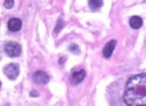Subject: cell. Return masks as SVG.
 <instances>
[{
  "instance_id": "6da1fadb",
  "label": "cell",
  "mask_w": 146,
  "mask_h": 106,
  "mask_svg": "<svg viewBox=\"0 0 146 106\" xmlns=\"http://www.w3.org/2000/svg\"><path fill=\"white\" fill-rule=\"evenodd\" d=\"M123 98L127 106L146 105V74L133 75L127 81Z\"/></svg>"
},
{
  "instance_id": "7a4b0ae2",
  "label": "cell",
  "mask_w": 146,
  "mask_h": 106,
  "mask_svg": "<svg viewBox=\"0 0 146 106\" xmlns=\"http://www.w3.org/2000/svg\"><path fill=\"white\" fill-rule=\"evenodd\" d=\"M5 53L8 54V56L11 57H18L21 53H22V48H21V45L18 44V43L16 42H9L5 44Z\"/></svg>"
},
{
  "instance_id": "3957f363",
  "label": "cell",
  "mask_w": 146,
  "mask_h": 106,
  "mask_svg": "<svg viewBox=\"0 0 146 106\" xmlns=\"http://www.w3.org/2000/svg\"><path fill=\"white\" fill-rule=\"evenodd\" d=\"M4 74L7 75L8 79L16 80L17 76L19 75V66L17 64H9L8 66H5V69H4Z\"/></svg>"
},
{
  "instance_id": "277c9868",
  "label": "cell",
  "mask_w": 146,
  "mask_h": 106,
  "mask_svg": "<svg viewBox=\"0 0 146 106\" xmlns=\"http://www.w3.org/2000/svg\"><path fill=\"white\" fill-rule=\"evenodd\" d=\"M34 81L36 84H47L49 81V75H48L45 71H35L34 74Z\"/></svg>"
},
{
  "instance_id": "5b68a950",
  "label": "cell",
  "mask_w": 146,
  "mask_h": 106,
  "mask_svg": "<svg viewBox=\"0 0 146 106\" xmlns=\"http://www.w3.org/2000/svg\"><path fill=\"white\" fill-rule=\"evenodd\" d=\"M8 28L12 31V32H17L22 28V21L19 18H11L8 21Z\"/></svg>"
},
{
  "instance_id": "8992f818",
  "label": "cell",
  "mask_w": 146,
  "mask_h": 106,
  "mask_svg": "<svg viewBox=\"0 0 146 106\" xmlns=\"http://www.w3.org/2000/svg\"><path fill=\"white\" fill-rule=\"evenodd\" d=\"M115 47H116V42L115 40H110V42L105 45L104 50H102L104 57H105V58H110L111 54H113V52H114V49H115Z\"/></svg>"
},
{
  "instance_id": "52a82bcc",
  "label": "cell",
  "mask_w": 146,
  "mask_h": 106,
  "mask_svg": "<svg viewBox=\"0 0 146 106\" xmlns=\"http://www.w3.org/2000/svg\"><path fill=\"white\" fill-rule=\"evenodd\" d=\"M84 78H86V71H84V70H78V71H74V73H72L71 81L74 84H79Z\"/></svg>"
},
{
  "instance_id": "ba28073f",
  "label": "cell",
  "mask_w": 146,
  "mask_h": 106,
  "mask_svg": "<svg viewBox=\"0 0 146 106\" xmlns=\"http://www.w3.org/2000/svg\"><path fill=\"white\" fill-rule=\"evenodd\" d=\"M142 18L141 17H138V16H133V17H131L129 18V25H131V27L132 28H140L141 26H142Z\"/></svg>"
},
{
  "instance_id": "9c48e42d",
  "label": "cell",
  "mask_w": 146,
  "mask_h": 106,
  "mask_svg": "<svg viewBox=\"0 0 146 106\" xmlns=\"http://www.w3.org/2000/svg\"><path fill=\"white\" fill-rule=\"evenodd\" d=\"M88 4H89V8L92 9V11H97V9H100L102 5H104V1L102 0H89L88 1Z\"/></svg>"
},
{
  "instance_id": "30bf717a",
  "label": "cell",
  "mask_w": 146,
  "mask_h": 106,
  "mask_svg": "<svg viewBox=\"0 0 146 106\" xmlns=\"http://www.w3.org/2000/svg\"><path fill=\"white\" fill-rule=\"evenodd\" d=\"M14 5V1L13 0H5V1H4V7H5V8H12V7Z\"/></svg>"
},
{
  "instance_id": "8fae6325",
  "label": "cell",
  "mask_w": 146,
  "mask_h": 106,
  "mask_svg": "<svg viewBox=\"0 0 146 106\" xmlns=\"http://www.w3.org/2000/svg\"><path fill=\"white\" fill-rule=\"evenodd\" d=\"M69 49L71 50V52H74V50H75V52H76L78 54H79V53H80V49H79V47H78L76 44H74V45H70V47H69Z\"/></svg>"
},
{
  "instance_id": "7c38bea8",
  "label": "cell",
  "mask_w": 146,
  "mask_h": 106,
  "mask_svg": "<svg viewBox=\"0 0 146 106\" xmlns=\"http://www.w3.org/2000/svg\"><path fill=\"white\" fill-rule=\"evenodd\" d=\"M58 25H57V27H56V32H58V31H60V28H61V26L64 25V23H62V20H58Z\"/></svg>"
},
{
  "instance_id": "4fadbf2b",
  "label": "cell",
  "mask_w": 146,
  "mask_h": 106,
  "mask_svg": "<svg viewBox=\"0 0 146 106\" xmlns=\"http://www.w3.org/2000/svg\"><path fill=\"white\" fill-rule=\"evenodd\" d=\"M39 93L36 92V91H31V96H34V97H36V96H38Z\"/></svg>"
},
{
  "instance_id": "5bb4252c",
  "label": "cell",
  "mask_w": 146,
  "mask_h": 106,
  "mask_svg": "<svg viewBox=\"0 0 146 106\" xmlns=\"http://www.w3.org/2000/svg\"><path fill=\"white\" fill-rule=\"evenodd\" d=\"M66 61V58H65V57H61L60 58V64H62V62H65Z\"/></svg>"
},
{
  "instance_id": "9a60e30c",
  "label": "cell",
  "mask_w": 146,
  "mask_h": 106,
  "mask_svg": "<svg viewBox=\"0 0 146 106\" xmlns=\"http://www.w3.org/2000/svg\"><path fill=\"white\" fill-rule=\"evenodd\" d=\"M145 106H146V105H145Z\"/></svg>"
}]
</instances>
